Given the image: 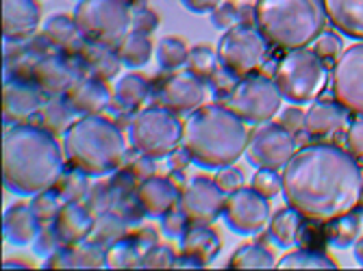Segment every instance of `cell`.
Segmentation results:
<instances>
[{
    "instance_id": "1",
    "label": "cell",
    "mask_w": 363,
    "mask_h": 271,
    "mask_svg": "<svg viewBox=\"0 0 363 271\" xmlns=\"http://www.w3.org/2000/svg\"><path fill=\"white\" fill-rule=\"evenodd\" d=\"M361 189L363 174L357 158L333 144L305 146L283 167L287 207L313 224H326L359 209Z\"/></svg>"
},
{
    "instance_id": "2",
    "label": "cell",
    "mask_w": 363,
    "mask_h": 271,
    "mask_svg": "<svg viewBox=\"0 0 363 271\" xmlns=\"http://www.w3.org/2000/svg\"><path fill=\"white\" fill-rule=\"evenodd\" d=\"M63 154L50 130L38 124H13L3 137L5 187L16 195L52 189L65 169Z\"/></svg>"
},
{
    "instance_id": "3",
    "label": "cell",
    "mask_w": 363,
    "mask_h": 271,
    "mask_svg": "<svg viewBox=\"0 0 363 271\" xmlns=\"http://www.w3.org/2000/svg\"><path fill=\"white\" fill-rule=\"evenodd\" d=\"M248 126L226 105L198 107L183 126V148L201 167L233 165L248 148Z\"/></svg>"
},
{
    "instance_id": "4",
    "label": "cell",
    "mask_w": 363,
    "mask_h": 271,
    "mask_svg": "<svg viewBox=\"0 0 363 271\" xmlns=\"http://www.w3.org/2000/svg\"><path fill=\"white\" fill-rule=\"evenodd\" d=\"M63 150L74 167L96 178L116 172L126 158V142L120 126L101 113L74 120L65 130Z\"/></svg>"
},
{
    "instance_id": "5",
    "label": "cell",
    "mask_w": 363,
    "mask_h": 271,
    "mask_svg": "<svg viewBox=\"0 0 363 271\" xmlns=\"http://www.w3.org/2000/svg\"><path fill=\"white\" fill-rule=\"evenodd\" d=\"M324 0H257L255 24L263 40L283 50L307 48L324 30Z\"/></svg>"
},
{
    "instance_id": "6",
    "label": "cell",
    "mask_w": 363,
    "mask_h": 271,
    "mask_svg": "<svg viewBox=\"0 0 363 271\" xmlns=\"http://www.w3.org/2000/svg\"><path fill=\"white\" fill-rule=\"evenodd\" d=\"M274 83L281 96L291 105H309L326 89L328 70L313 50L296 48L279 61Z\"/></svg>"
},
{
    "instance_id": "7",
    "label": "cell",
    "mask_w": 363,
    "mask_h": 271,
    "mask_svg": "<svg viewBox=\"0 0 363 271\" xmlns=\"http://www.w3.org/2000/svg\"><path fill=\"white\" fill-rule=\"evenodd\" d=\"M130 144L150 158H166L183 146V126L179 115L166 107L155 105L130 120Z\"/></svg>"
},
{
    "instance_id": "8",
    "label": "cell",
    "mask_w": 363,
    "mask_h": 271,
    "mask_svg": "<svg viewBox=\"0 0 363 271\" xmlns=\"http://www.w3.org/2000/svg\"><path fill=\"white\" fill-rule=\"evenodd\" d=\"M74 22L87 42L113 48L133 28V11L124 0H81Z\"/></svg>"
},
{
    "instance_id": "9",
    "label": "cell",
    "mask_w": 363,
    "mask_h": 271,
    "mask_svg": "<svg viewBox=\"0 0 363 271\" xmlns=\"http://www.w3.org/2000/svg\"><path fill=\"white\" fill-rule=\"evenodd\" d=\"M281 91L266 76H246L228 93L226 107L238 113L246 124H266L281 109Z\"/></svg>"
},
{
    "instance_id": "10",
    "label": "cell",
    "mask_w": 363,
    "mask_h": 271,
    "mask_svg": "<svg viewBox=\"0 0 363 271\" xmlns=\"http://www.w3.org/2000/svg\"><path fill=\"white\" fill-rule=\"evenodd\" d=\"M218 59L220 65L230 70L235 76L246 79L261 65L263 57H266V42L259 30L252 26L238 24L228 28L222 40L218 42Z\"/></svg>"
},
{
    "instance_id": "11",
    "label": "cell",
    "mask_w": 363,
    "mask_h": 271,
    "mask_svg": "<svg viewBox=\"0 0 363 271\" xmlns=\"http://www.w3.org/2000/svg\"><path fill=\"white\" fill-rule=\"evenodd\" d=\"M296 154L294 134L281 122H266L248 139L246 156L259 169H283Z\"/></svg>"
},
{
    "instance_id": "12",
    "label": "cell",
    "mask_w": 363,
    "mask_h": 271,
    "mask_svg": "<svg viewBox=\"0 0 363 271\" xmlns=\"http://www.w3.org/2000/svg\"><path fill=\"white\" fill-rule=\"evenodd\" d=\"M222 217L238 234H259L272 219L270 197L261 195L252 187H242L226 195Z\"/></svg>"
},
{
    "instance_id": "13",
    "label": "cell",
    "mask_w": 363,
    "mask_h": 271,
    "mask_svg": "<svg viewBox=\"0 0 363 271\" xmlns=\"http://www.w3.org/2000/svg\"><path fill=\"white\" fill-rule=\"evenodd\" d=\"M226 193L209 176H194L179 200V207L191 224L211 226L224 215Z\"/></svg>"
},
{
    "instance_id": "14",
    "label": "cell",
    "mask_w": 363,
    "mask_h": 271,
    "mask_svg": "<svg viewBox=\"0 0 363 271\" xmlns=\"http://www.w3.org/2000/svg\"><path fill=\"white\" fill-rule=\"evenodd\" d=\"M333 96L337 103L363 115V42L350 46L333 67Z\"/></svg>"
},
{
    "instance_id": "15",
    "label": "cell",
    "mask_w": 363,
    "mask_h": 271,
    "mask_svg": "<svg viewBox=\"0 0 363 271\" xmlns=\"http://www.w3.org/2000/svg\"><path fill=\"white\" fill-rule=\"evenodd\" d=\"M70 54L65 52H48L42 54L33 67L30 81H35V85L48 96L57 98L68 91L74 81L83 74V70H77V65L68 59Z\"/></svg>"
},
{
    "instance_id": "16",
    "label": "cell",
    "mask_w": 363,
    "mask_h": 271,
    "mask_svg": "<svg viewBox=\"0 0 363 271\" xmlns=\"http://www.w3.org/2000/svg\"><path fill=\"white\" fill-rule=\"evenodd\" d=\"M44 91L30 79L9 76L3 91V113L7 124H22L44 105Z\"/></svg>"
},
{
    "instance_id": "17",
    "label": "cell",
    "mask_w": 363,
    "mask_h": 271,
    "mask_svg": "<svg viewBox=\"0 0 363 271\" xmlns=\"http://www.w3.org/2000/svg\"><path fill=\"white\" fill-rule=\"evenodd\" d=\"M205 81L194 74H174L159 89V105L170 111L189 113L196 111L205 100Z\"/></svg>"
},
{
    "instance_id": "18",
    "label": "cell",
    "mask_w": 363,
    "mask_h": 271,
    "mask_svg": "<svg viewBox=\"0 0 363 271\" xmlns=\"http://www.w3.org/2000/svg\"><path fill=\"white\" fill-rule=\"evenodd\" d=\"M38 0H3V33L9 42H24L40 26Z\"/></svg>"
},
{
    "instance_id": "19",
    "label": "cell",
    "mask_w": 363,
    "mask_h": 271,
    "mask_svg": "<svg viewBox=\"0 0 363 271\" xmlns=\"http://www.w3.org/2000/svg\"><path fill=\"white\" fill-rule=\"evenodd\" d=\"M68 100V105L74 109L79 115H94L101 113L111 105V93L105 85V81L96 79L91 74H81L74 85L63 93Z\"/></svg>"
},
{
    "instance_id": "20",
    "label": "cell",
    "mask_w": 363,
    "mask_h": 271,
    "mask_svg": "<svg viewBox=\"0 0 363 271\" xmlns=\"http://www.w3.org/2000/svg\"><path fill=\"white\" fill-rule=\"evenodd\" d=\"M59 236L61 246H77L87 241L94 228V215L83 202H63L55 221L50 224Z\"/></svg>"
},
{
    "instance_id": "21",
    "label": "cell",
    "mask_w": 363,
    "mask_h": 271,
    "mask_svg": "<svg viewBox=\"0 0 363 271\" xmlns=\"http://www.w3.org/2000/svg\"><path fill=\"white\" fill-rule=\"evenodd\" d=\"M135 195L142 209L146 211V215L150 217H163L168 211L179 207V200H181L177 185L170 178H163V176H150L142 180Z\"/></svg>"
},
{
    "instance_id": "22",
    "label": "cell",
    "mask_w": 363,
    "mask_h": 271,
    "mask_svg": "<svg viewBox=\"0 0 363 271\" xmlns=\"http://www.w3.org/2000/svg\"><path fill=\"white\" fill-rule=\"evenodd\" d=\"M77 57H79L83 74H91L105 83L116 79V74L120 72V65H122V59L118 57V52H113L111 46L87 42V40L83 42Z\"/></svg>"
},
{
    "instance_id": "23",
    "label": "cell",
    "mask_w": 363,
    "mask_h": 271,
    "mask_svg": "<svg viewBox=\"0 0 363 271\" xmlns=\"http://www.w3.org/2000/svg\"><path fill=\"white\" fill-rule=\"evenodd\" d=\"M222 250L220 234L205 224H191L187 232L181 236V254L196 258L203 267H207Z\"/></svg>"
},
{
    "instance_id": "24",
    "label": "cell",
    "mask_w": 363,
    "mask_h": 271,
    "mask_svg": "<svg viewBox=\"0 0 363 271\" xmlns=\"http://www.w3.org/2000/svg\"><path fill=\"white\" fill-rule=\"evenodd\" d=\"M3 230H5V236L11 243L26 246L30 241H35V236L42 230V221L30 204L18 202V204L7 209V213L3 217Z\"/></svg>"
},
{
    "instance_id": "25",
    "label": "cell",
    "mask_w": 363,
    "mask_h": 271,
    "mask_svg": "<svg viewBox=\"0 0 363 271\" xmlns=\"http://www.w3.org/2000/svg\"><path fill=\"white\" fill-rule=\"evenodd\" d=\"M42 40H46L50 48H57V50L70 54V57H77L81 46H83V42H85V38L81 35V30H79L74 18L65 16V13L52 16L44 24Z\"/></svg>"
},
{
    "instance_id": "26",
    "label": "cell",
    "mask_w": 363,
    "mask_h": 271,
    "mask_svg": "<svg viewBox=\"0 0 363 271\" xmlns=\"http://www.w3.org/2000/svg\"><path fill=\"white\" fill-rule=\"evenodd\" d=\"M324 9L340 33L352 40H363V0H324Z\"/></svg>"
},
{
    "instance_id": "27",
    "label": "cell",
    "mask_w": 363,
    "mask_h": 271,
    "mask_svg": "<svg viewBox=\"0 0 363 271\" xmlns=\"http://www.w3.org/2000/svg\"><path fill=\"white\" fill-rule=\"evenodd\" d=\"M346 124V109L337 103H313L305 117V132L309 137H328Z\"/></svg>"
},
{
    "instance_id": "28",
    "label": "cell",
    "mask_w": 363,
    "mask_h": 271,
    "mask_svg": "<svg viewBox=\"0 0 363 271\" xmlns=\"http://www.w3.org/2000/svg\"><path fill=\"white\" fill-rule=\"evenodd\" d=\"M124 236H128V221L118 209H111L94 217V228L91 234L87 236V241L109 250L113 243L122 241Z\"/></svg>"
},
{
    "instance_id": "29",
    "label": "cell",
    "mask_w": 363,
    "mask_h": 271,
    "mask_svg": "<svg viewBox=\"0 0 363 271\" xmlns=\"http://www.w3.org/2000/svg\"><path fill=\"white\" fill-rule=\"evenodd\" d=\"M326 243L328 246H335L340 250H346L350 246L357 243L359 239V234H361V215L350 211L337 219H331V221H326Z\"/></svg>"
},
{
    "instance_id": "30",
    "label": "cell",
    "mask_w": 363,
    "mask_h": 271,
    "mask_svg": "<svg viewBox=\"0 0 363 271\" xmlns=\"http://www.w3.org/2000/svg\"><path fill=\"white\" fill-rule=\"evenodd\" d=\"M35 115H38V122H35L38 126L50 130L52 134H61L70 128L74 109L68 105V100L63 96H57V98H50L46 105H42V109Z\"/></svg>"
},
{
    "instance_id": "31",
    "label": "cell",
    "mask_w": 363,
    "mask_h": 271,
    "mask_svg": "<svg viewBox=\"0 0 363 271\" xmlns=\"http://www.w3.org/2000/svg\"><path fill=\"white\" fill-rule=\"evenodd\" d=\"M301 219L303 215L298 211H294L291 207L281 209L272 219H270V239L279 243L281 248H291L296 241L301 239Z\"/></svg>"
},
{
    "instance_id": "32",
    "label": "cell",
    "mask_w": 363,
    "mask_h": 271,
    "mask_svg": "<svg viewBox=\"0 0 363 271\" xmlns=\"http://www.w3.org/2000/svg\"><path fill=\"white\" fill-rule=\"evenodd\" d=\"M150 87L144 76L140 74H126L118 81L113 89V100L124 109V111H133L144 105V100L148 98Z\"/></svg>"
},
{
    "instance_id": "33",
    "label": "cell",
    "mask_w": 363,
    "mask_h": 271,
    "mask_svg": "<svg viewBox=\"0 0 363 271\" xmlns=\"http://www.w3.org/2000/svg\"><path fill=\"white\" fill-rule=\"evenodd\" d=\"M116 52L122 59V63H126L128 67H142L152 57V44L146 33L130 30L128 35L116 46Z\"/></svg>"
},
{
    "instance_id": "34",
    "label": "cell",
    "mask_w": 363,
    "mask_h": 271,
    "mask_svg": "<svg viewBox=\"0 0 363 271\" xmlns=\"http://www.w3.org/2000/svg\"><path fill=\"white\" fill-rule=\"evenodd\" d=\"M228 267L230 269H272L277 267V258L263 246L250 243V246L238 248V252L228 260Z\"/></svg>"
},
{
    "instance_id": "35",
    "label": "cell",
    "mask_w": 363,
    "mask_h": 271,
    "mask_svg": "<svg viewBox=\"0 0 363 271\" xmlns=\"http://www.w3.org/2000/svg\"><path fill=\"white\" fill-rule=\"evenodd\" d=\"M279 269H337V263L315 248L296 250L283 256L277 265Z\"/></svg>"
},
{
    "instance_id": "36",
    "label": "cell",
    "mask_w": 363,
    "mask_h": 271,
    "mask_svg": "<svg viewBox=\"0 0 363 271\" xmlns=\"http://www.w3.org/2000/svg\"><path fill=\"white\" fill-rule=\"evenodd\" d=\"M52 189L59 193V197L63 202H85V197L89 193L87 174L72 165V169H63V174L59 176V180Z\"/></svg>"
},
{
    "instance_id": "37",
    "label": "cell",
    "mask_w": 363,
    "mask_h": 271,
    "mask_svg": "<svg viewBox=\"0 0 363 271\" xmlns=\"http://www.w3.org/2000/svg\"><path fill=\"white\" fill-rule=\"evenodd\" d=\"M144 263V250L140 243L133 239V234L124 236L122 241L113 243L107 250V267L113 269H124V267H142Z\"/></svg>"
},
{
    "instance_id": "38",
    "label": "cell",
    "mask_w": 363,
    "mask_h": 271,
    "mask_svg": "<svg viewBox=\"0 0 363 271\" xmlns=\"http://www.w3.org/2000/svg\"><path fill=\"white\" fill-rule=\"evenodd\" d=\"M187 57H189V48L183 38L168 35L157 46V61L163 70H177V67L187 63Z\"/></svg>"
},
{
    "instance_id": "39",
    "label": "cell",
    "mask_w": 363,
    "mask_h": 271,
    "mask_svg": "<svg viewBox=\"0 0 363 271\" xmlns=\"http://www.w3.org/2000/svg\"><path fill=\"white\" fill-rule=\"evenodd\" d=\"M218 52H213V48L209 46H194L189 50V57H187V72L198 76V79H211L213 72L218 70Z\"/></svg>"
},
{
    "instance_id": "40",
    "label": "cell",
    "mask_w": 363,
    "mask_h": 271,
    "mask_svg": "<svg viewBox=\"0 0 363 271\" xmlns=\"http://www.w3.org/2000/svg\"><path fill=\"white\" fill-rule=\"evenodd\" d=\"M120 202V191L116 189L113 183H101L89 189L87 197L83 204L91 211V215L96 217L98 213H105V211H111L118 207Z\"/></svg>"
},
{
    "instance_id": "41",
    "label": "cell",
    "mask_w": 363,
    "mask_h": 271,
    "mask_svg": "<svg viewBox=\"0 0 363 271\" xmlns=\"http://www.w3.org/2000/svg\"><path fill=\"white\" fill-rule=\"evenodd\" d=\"M72 250V265L79 269H101L107 267V250L101 246H94L89 241L70 246Z\"/></svg>"
},
{
    "instance_id": "42",
    "label": "cell",
    "mask_w": 363,
    "mask_h": 271,
    "mask_svg": "<svg viewBox=\"0 0 363 271\" xmlns=\"http://www.w3.org/2000/svg\"><path fill=\"white\" fill-rule=\"evenodd\" d=\"M30 207L42 224H52L55 217L59 215L61 207H63V200L59 197V193L55 189H46V191H40V193L33 195Z\"/></svg>"
},
{
    "instance_id": "43",
    "label": "cell",
    "mask_w": 363,
    "mask_h": 271,
    "mask_svg": "<svg viewBox=\"0 0 363 271\" xmlns=\"http://www.w3.org/2000/svg\"><path fill=\"white\" fill-rule=\"evenodd\" d=\"M342 40L335 30H322L318 40H315V46H313V52L322 59V61H335L342 57Z\"/></svg>"
},
{
    "instance_id": "44",
    "label": "cell",
    "mask_w": 363,
    "mask_h": 271,
    "mask_svg": "<svg viewBox=\"0 0 363 271\" xmlns=\"http://www.w3.org/2000/svg\"><path fill=\"white\" fill-rule=\"evenodd\" d=\"M252 189L266 197H274L283 191V176H279L277 169H259L252 176Z\"/></svg>"
},
{
    "instance_id": "45",
    "label": "cell",
    "mask_w": 363,
    "mask_h": 271,
    "mask_svg": "<svg viewBox=\"0 0 363 271\" xmlns=\"http://www.w3.org/2000/svg\"><path fill=\"white\" fill-rule=\"evenodd\" d=\"M161 226H163V234H168L170 239H179V236H183L187 232L191 221L187 219V215L183 213L181 207H174L172 211H168L161 217Z\"/></svg>"
},
{
    "instance_id": "46",
    "label": "cell",
    "mask_w": 363,
    "mask_h": 271,
    "mask_svg": "<svg viewBox=\"0 0 363 271\" xmlns=\"http://www.w3.org/2000/svg\"><path fill=\"white\" fill-rule=\"evenodd\" d=\"M177 263V254L170 246H152L146 256H144V263L142 267H148V269H168V267H174Z\"/></svg>"
},
{
    "instance_id": "47",
    "label": "cell",
    "mask_w": 363,
    "mask_h": 271,
    "mask_svg": "<svg viewBox=\"0 0 363 271\" xmlns=\"http://www.w3.org/2000/svg\"><path fill=\"white\" fill-rule=\"evenodd\" d=\"M238 22H240V7L230 3V0H228V3H220V5L211 11V24H213L216 28L228 30V28L238 26Z\"/></svg>"
},
{
    "instance_id": "48",
    "label": "cell",
    "mask_w": 363,
    "mask_h": 271,
    "mask_svg": "<svg viewBox=\"0 0 363 271\" xmlns=\"http://www.w3.org/2000/svg\"><path fill=\"white\" fill-rule=\"evenodd\" d=\"M213 180H216V185H218L226 195L244 187V174H242V169H238V167H233V165L220 167Z\"/></svg>"
},
{
    "instance_id": "49",
    "label": "cell",
    "mask_w": 363,
    "mask_h": 271,
    "mask_svg": "<svg viewBox=\"0 0 363 271\" xmlns=\"http://www.w3.org/2000/svg\"><path fill=\"white\" fill-rule=\"evenodd\" d=\"M346 146H348V152H350L357 161H363V115H359V117L348 126V132H346Z\"/></svg>"
},
{
    "instance_id": "50",
    "label": "cell",
    "mask_w": 363,
    "mask_h": 271,
    "mask_svg": "<svg viewBox=\"0 0 363 271\" xmlns=\"http://www.w3.org/2000/svg\"><path fill=\"white\" fill-rule=\"evenodd\" d=\"M61 248V241H59V236L55 232V228H42L40 234L35 236V252L44 258H48L50 254H55L57 250Z\"/></svg>"
},
{
    "instance_id": "51",
    "label": "cell",
    "mask_w": 363,
    "mask_h": 271,
    "mask_svg": "<svg viewBox=\"0 0 363 271\" xmlns=\"http://www.w3.org/2000/svg\"><path fill=\"white\" fill-rule=\"evenodd\" d=\"M240 76H235L230 70H226L224 65H220L218 70L213 72V76H211V85L216 87V91L218 93H230L235 87H238V81Z\"/></svg>"
},
{
    "instance_id": "52",
    "label": "cell",
    "mask_w": 363,
    "mask_h": 271,
    "mask_svg": "<svg viewBox=\"0 0 363 271\" xmlns=\"http://www.w3.org/2000/svg\"><path fill=\"white\" fill-rule=\"evenodd\" d=\"M305 117H307V113H305L298 105H294V107H289V109L283 111V115H281L279 122H281L291 134H296V132L305 130Z\"/></svg>"
},
{
    "instance_id": "53",
    "label": "cell",
    "mask_w": 363,
    "mask_h": 271,
    "mask_svg": "<svg viewBox=\"0 0 363 271\" xmlns=\"http://www.w3.org/2000/svg\"><path fill=\"white\" fill-rule=\"evenodd\" d=\"M157 24H159V18L148 7L138 9L133 13V30H140V33H146V35H150V33L157 28Z\"/></svg>"
},
{
    "instance_id": "54",
    "label": "cell",
    "mask_w": 363,
    "mask_h": 271,
    "mask_svg": "<svg viewBox=\"0 0 363 271\" xmlns=\"http://www.w3.org/2000/svg\"><path fill=\"white\" fill-rule=\"evenodd\" d=\"M128 169H130V174H133L140 183L146 180V178H150V176H155V163H152L150 156H144V154L138 161L130 163Z\"/></svg>"
},
{
    "instance_id": "55",
    "label": "cell",
    "mask_w": 363,
    "mask_h": 271,
    "mask_svg": "<svg viewBox=\"0 0 363 271\" xmlns=\"http://www.w3.org/2000/svg\"><path fill=\"white\" fill-rule=\"evenodd\" d=\"M183 5L194 13H211L220 5V0H183Z\"/></svg>"
},
{
    "instance_id": "56",
    "label": "cell",
    "mask_w": 363,
    "mask_h": 271,
    "mask_svg": "<svg viewBox=\"0 0 363 271\" xmlns=\"http://www.w3.org/2000/svg\"><path fill=\"white\" fill-rule=\"evenodd\" d=\"M189 161H191V156H189V152H187V150L183 148L181 152H172V163H170V165H172V169H174V172H177V169H179V172H181V169H183V167H185V165H187Z\"/></svg>"
},
{
    "instance_id": "57",
    "label": "cell",
    "mask_w": 363,
    "mask_h": 271,
    "mask_svg": "<svg viewBox=\"0 0 363 271\" xmlns=\"http://www.w3.org/2000/svg\"><path fill=\"white\" fill-rule=\"evenodd\" d=\"M255 22V7L252 9H248V7H242L240 9V24H244V26H250Z\"/></svg>"
},
{
    "instance_id": "58",
    "label": "cell",
    "mask_w": 363,
    "mask_h": 271,
    "mask_svg": "<svg viewBox=\"0 0 363 271\" xmlns=\"http://www.w3.org/2000/svg\"><path fill=\"white\" fill-rule=\"evenodd\" d=\"M354 258L361 263V267H363V236L361 239H357V243H354Z\"/></svg>"
},
{
    "instance_id": "59",
    "label": "cell",
    "mask_w": 363,
    "mask_h": 271,
    "mask_svg": "<svg viewBox=\"0 0 363 271\" xmlns=\"http://www.w3.org/2000/svg\"><path fill=\"white\" fill-rule=\"evenodd\" d=\"M359 209L363 211V189H361V197H359Z\"/></svg>"
}]
</instances>
